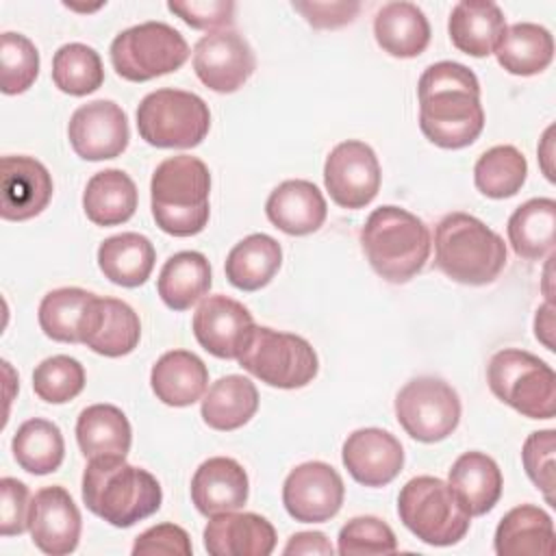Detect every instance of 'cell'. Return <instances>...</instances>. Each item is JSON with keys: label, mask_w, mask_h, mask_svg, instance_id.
I'll list each match as a JSON object with an SVG mask.
<instances>
[{"label": "cell", "mask_w": 556, "mask_h": 556, "mask_svg": "<svg viewBox=\"0 0 556 556\" xmlns=\"http://www.w3.org/2000/svg\"><path fill=\"white\" fill-rule=\"evenodd\" d=\"M159 480L126 456L89 458L83 473L85 506L115 528H130L161 508Z\"/></svg>", "instance_id": "2"}, {"label": "cell", "mask_w": 556, "mask_h": 556, "mask_svg": "<svg viewBox=\"0 0 556 556\" xmlns=\"http://www.w3.org/2000/svg\"><path fill=\"white\" fill-rule=\"evenodd\" d=\"M52 176L33 156H2L0 163V215L9 222H26L39 215L52 198Z\"/></svg>", "instance_id": "18"}, {"label": "cell", "mask_w": 556, "mask_h": 556, "mask_svg": "<svg viewBox=\"0 0 556 556\" xmlns=\"http://www.w3.org/2000/svg\"><path fill=\"white\" fill-rule=\"evenodd\" d=\"M363 252L374 271L389 282H408L430 254L428 226L406 208L380 206L361 230Z\"/></svg>", "instance_id": "4"}, {"label": "cell", "mask_w": 556, "mask_h": 556, "mask_svg": "<svg viewBox=\"0 0 556 556\" xmlns=\"http://www.w3.org/2000/svg\"><path fill=\"white\" fill-rule=\"evenodd\" d=\"M137 200V187L126 172L104 169L89 178L83 208L96 226H117L135 215Z\"/></svg>", "instance_id": "31"}, {"label": "cell", "mask_w": 556, "mask_h": 556, "mask_svg": "<svg viewBox=\"0 0 556 556\" xmlns=\"http://www.w3.org/2000/svg\"><path fill=\"white\" fill-rule=\"evenodd\" d=\"M313 28H341L361 11L358 2H293L291 4Z\"/></svg>", "instance_id": "48"}, {"label": "cell", "mask_w": 556, "mask_h": 556, "mask_svg": "<svg viewBox=\"0 0 556 556\" xmlns=\"http://www.w3.org/2000/svg\"><path fill=\"white\" fill-rule=\"evenodd\" d=\"M282 263L280 243L263 232L241 239L226 258V278L241 291H258L276 276Z\"/></svg>", "instance_id": "33"}, {"label": "cell", "mask_w": 556, "mask_h": 556, "mask_svg": "<svg viewBox=\"0 0 556 556\" xmlns=\"http://www.w3.org/2000/svg\"><path fill=\"white\" fill-rule=\"evenodd\" d=\"M341 460L358 484L384 486L402 471L404 450L391 432L361 428L345 439Z\"/></svg>", "instance_id": "20"}, {"label": "cell", "mask_w": 556, "mask_h": 556, "mask_svg": "<svg viewBox=\"0 0 556 556\" xmlns=\"http://www.w3.org/2000/svg\"><path fill=\"white\" fill-rule=\"evenodd\" d=\"M141 337L137 313L122 300L93 295L80 324V343L96 354L117 358L130 354Z\"/></svg>", "instance_id": "19"}, {"label": "cell", "mask_w": 556, "mask_h": 556, "mask_svg": "<svg viewBox=\"0 0 556 556\" xmlns=\"http://www.w3.org/2000/svg\"><path fill=\"white\" fill-rule=\"evenodd\" d=\"M495 552L500 556H552L554 554L552 517L534 504L515 506L497 523Z\"/></svg>", "instance_id": "26"}, {"label": "cell", "mask_w": 556, "mask_h": 556, "mask_svg": "<svg viewBox=\"0 0 556 556\" xmlns=\"http://www.w3.org/2000/svg\"><path fill=\"white\" fill-rule=\"evenodd\" d=\"M193 552L189 534L176 523H159L135 539V556H189Z\"/></svg>", "instance_id": "47"}, {"label": "cell", "mask_w": 556, "mask_h": 556, "mask_svg": "<svg viewBox=\"0 0 556 556\" xmlns=\"http://www.w3.org/2000/svg\"><path fill=\"white\" fill-rule=\"evenodd\" d=\"M434 265L456 282L489 285L506 265V243L478 217L450 213L434 230Z\"/></svg>", "instance_id": "5"}, {"label": "cell", "mask_w": 556, "mask_h": 556, "mask_svg": "<svg viewBox=\"0 0 556 556\" xmlns=\"http://www.w3.org/2000/svg\"><path fill=\"white\" fill-rule=\"evenodd\" d=\"M211 174L191 154L169 156L156 165L150 180V206L156 226L174 237H191L208 224Z\"/></svg>", "instance_id": "3"}, {"label": "cell", "mask_w": 556, "mask_h": 556, "mask_svg": "<svg viewBox=\"0 0 556 556\" xmlns=\"http://www.w3.org/2000/svg\"><path fill=\"white\" fill-rule=\"evenodd\" d=\"M285 554H326L330 556L334 549L330 541L321 532H298L289 539L282 549Z\"/></svg>", "instance_id": "49"}, {"label": "cell", "mask_w": 556, "mask_h": 556, "mask_svg": "<svg viewBox=\"0 0 556 556\" xmlns=\"http://www.w3.org/2000/svg\"><path fill=\"white\" fill-rule=\"evenodd\" d=\"M258 408V391L245 376L230 374L215 380L202 397V419L213 430H237L245 426Z\"/></svg>", "instance_id": "29"}, {"label": "cell", "mask_w": 556, "mask_h": 556, "mask_svg": "<svg viewBox=\"0 0 556 556\" xmlns=\"http://www.w3.org/2000/svg\"><path fill=\"white\" fill-rule=\"evenodd\" d=\"M489 389L497 400L530 419H552L556 413V374L539 356L506 348L486 367Z\"/></svg>", "instance_id": "7"}, {"label": "cell", "mask_w": 556, "mask_h": 556, "mask_svg": "<svg viewBox=\"0 0 556 556\" xmlns=\"http://www.w3.org/2000/svg\"><path fill=\"white\" fill-rule=\"evenodd\" d=\"M154 261V245L139 232H122L109 237L98 248V265L104 278L128 289L139 287L150 278Z\"/></svg>", "instance_id": "30"}, {"label": "cell", "mask_w": 556, "mask_h": 556, "mask_svg": "<svg viewBox=\"0 0 556 556\" xmlns=\"http://www.w3.org/2000/svg\"><path fill=\"white\" fill-rule=\"evenodd\" d=\"M397 513L419 541L437 547L458 543L471 521L452 486L434 476L408 480L397 495Z\"/></svg>", "instance_id": "6"}, {"label": "cell", "mask_w": 556, "mask_h": 556, "mask_svg": "<svg viewBox=\"0 0 556 556\" xmlns=\"http://www.w3.org/2000/svg\"><path fill=\"white\" fill-rule=\"evenodd\" d=\"M195 76L217 93H232L254 74L256 59L250 43L235 30L204 35L193 48Z\"/></svg>", "instance_id": "14"}, {"label": "cell", "mask_w": 556, "mask_h": 556, "mask_svg": "<svg viewBox=\"0 0 556 556\" xmlns=\"http://www.w3.org/2000/svg\"><path fill=\"white\" fill-rule=\"evenodd\" d=\"M11 450L17 465L35 476L56 471L65 456V443L59 426L41 417H33L17 428Z\"/></svg>", "instance_id": "37"}, {"label": "cell", "mask_w": 556, "mask_h": 556, "mask_svg": "<svg viewBox=\"0 0 556 556\" xmlns=\"http://www.w3.org/2000/svg\"><path fill=\"white\" fill-rule=\"evenodd\" d=\"M154 395L167 406H191L208 387V369L193 352H165L150 371Z\"/></svg>", "instance_id": "27"}, {"label": "cell", "mask_w": 556, "mask_h": 556, "mask_svg": "<svg viewBox=\"0 0 556 556\" xmlns=\"http://www.w3.org/2000/svg\"><path fill=\"white\" fill-rule=\"evenodd\" d=\"M52 80L70 96L93 93L104 83L100 54L85 43L61 46L52 56Z\"/></svg>", "instance_id": "40"}, {"label": "cell", "mask_w": 556, "mask_h": 556, "mask_svg": "<svg viewBox=\"0 0 556 556\" xmlns=\"http://www.w3.org/2000/svg\"><path fill=\"white\" fill-rule=\"evenodd\" d=\"M204 547L213 556H267L276 547V530L256 513L230 510L211 517Z\"/></svg>", "instance_id": "21"}, {"label": "cell", "mask_w": 556, "mask_h": 556, "mask_svg": "<svg viewBox=\"0 0 556 556\" xmlns=\"http://www.w3.org/2000/svg\"><path fill=\"white\" fill-rule=\"evenodd\" d=\"M528 176L526 156L515 146H495L480 154L473 165V182L478 191L493 200L515 195Z\"/></svg>", "instance_id": "38"}, {"label": "cell", "mask_w": 556, "mask_h": 556, "mask_svg": "<svg viewBox=\"0 0 556 556\" xmlns=\"http://www.w3.org/2000/svg\"><path fill=\"white\" fill-rule=\"evenodd\" d=\"M506 230L517 256L541 261L554 250L556 202L552 198H532L523 202L510 215Z\"/></svg>", "instance_id": "35"}, {"label": "cell", "mask_w": 556, "mask_h": 556, "mask_svg": "<svg viewBox=\"0 0 556 556\" xmlns=\"http://www.w3.org/2000/svg\"><path fill=\"white\" fill-rule=\"evenodd\" d=\"M554 447H556L554 430L532 432L523 441V447H521V460H523L526 473L534 482V486L543 493V497L549 506H556V500H554V489H556Z\"/></svg>", "instance_id": "44"}, {"label": "cell", "mask_w": 556, "mask_h": 556, "mask_svg": "<svg viewBox=\"0 0 556 556\" xmlns=\"http://www.w3.org/2000/svg\"><path fill=\"white\" fill-rule=\"evenodd\" d=\"M237 361L261 382L278 389L306 387L319 369L317 354L306 339L267 326L252 330Z\"/></svg>", "instance_id": "9"}, {"label": "cell", "mask_w": 556, "mask_h": 556, "mask_svg": "<svg viewBox=\"0 0 556 556\" xmlns=\"http://www.w3.org/2000/svg\"><path fill=\"white\" fill-rule=\"evenodd\" d=\"M195 341L217 358H239L254 326L250 311L226 295H208L193 313Z\"/></svg>", "instance_id": "16"}, {"label": "cell", "mask_w": 556, "mask_h": 556, "mask_svg": "<svg viewBox=\"0 0 556 556\" xmlns=\"http://www.w3.org/2000/svg\"><path fill=\"white\" fill-rule=\"evenodd\" d=\"M374 37L387 54L413 59L428 48L430 24L417 4L404 0L387 2L374 17Z\"/></svg>", "instance_id": "25"}, {"label": "cell", "mask_w": 556, "mask_h": 556, "mask_svg": "<svg viewBox=\"0 0 556 556\" xmlns=\"http://www.w3.org/2000/svg\"><path fill=\"white\" fill-rule=\"evenodd\" d=\"M96 293L78 287H61L43 295L39 304V326L46 337L61 343H80L85 308Z\"/></svg>", "instance_id": "39"}, {"label": "cell", "mask_w": 556, "mask_h": 556, "mask_svg": "<svg viewBox=\"0 0 556 556\" xmlns=\"http://www.w3.org/2000/svg\"><path fill=\"white\" fill-rule=\"evenodd\" d=\"M419 128L439 148L471 146L484 128L480 83L456 61H439L424 70L419 85Z\"/></svg>", "instance_id": "1"}, {"label": "cell", "mask_w": 556, "mask_h": 556, "mask_svg": "<svg viewBox=\"0 0 556 556\" xmlns=\"http://www.w3.org/2000/svg\"><path fill=\"white\" fill-rule=\"evenodd\" d=\"M167 9L185 24L200 30H226L232 24L235 2L230 0H202V2H167Z\"/></svg>", "instance_id": "45"}, {"label": "cell", "mask_w": 556, "mask_h": 556, "mask_svg": "<svg viewBox=\"0 0 556 556\" xmlns=\"http://www.w3.org/2000/svg\"><path fill=\"white\" fill-rule=\"evenodd\" d=\"M85 387L83 365L65 354L41 361L33 371V391L48 404H65Z\"/></svg>", "instance_id": "41"}, {"label": "cell", "mask_w": 556, "mask_h": 556, "mask_svg": "<svg viewBox=\"0 0 556 556\" xmlns=\"http://www.w3.org/2000/svg\"><path fill=\"white\" fill-rule=\"evenodd\" d=\"M248 473L228 456L204 460L191 478V500L204 517L239 510L248 502Z\"/></svg>", "instance_id": "22"}, {"label": "cell", "mask_w": 556, "mask_h": 556, "mask_svg": "<svg viewBox=\"0 0 556 556\" xmlns=\"http://www.w3.org/2000/svg\"><path fill=\"white\" fill-rule=\"evenodd\" d=\"M206 102L182 89H156L137 106V130L154 148H195L208 135Z\"/></svg>", "instance_id": "8"}, {"label": "cell", "mask_w": 556, "mask_h": 556, "mask_svg": "<svg viewBox=\"0 0 556 556\" xmlns=\"http://www.w3.org/2000/svg\"><path fill=\"white\" fill-rule=\"evenodd\" d=\"M189 59L185 37L165 22H143L122 30L111 43L115 72L130 83H146L182 67Z\"/></svg>", "instance_id": "10"}, {"label": "cell", "mask_w": 556, "mask_h": 556, "mask_svg": "<svg viewBox=\"0 0 556 556\" xmlns=\"http://www.w3.org/2000/svg\"><path fill=\"white\" fill-rule=\"evenodd\" d=\"M337 541L341 556L393 554L397 549V539L393 530L382 519L371 515L350 519L341 528Z\"/></svg>", "instance_id": "43"}, {"label": "cell", "mask_w": 556, "mask_h": 556, "mask_svg": "<svg viewBox=\"0 0 556 556\" xmlns=\"http://www.w3.org/2000/svg\"><path fill=\"white\" fill-rule=\"evenodd\" d=\"M534 334L547 350H554V304L552 302H545L543 306H539L534 317Z\"/></svg>", "instance_id": "50"}, {"label": "cell", "mask_w": 556, "mask_h": 556, "mask_svg": "<svg viewBox=\"0 0 556 556\" xmlns=\"http://www.w3.org/2000/svg\"><path fill=\"white\" fill-rule=\"evenodd\" d=\"M76 441L87 458L126 456L132 430L126 415L113 404H91L76 421Z\"/></svg>", "instance_id": "32"}, {"label": "cell", "mask_w": 556, "mask_h": 556, "mask_svg": "<svg viewBox=\"0 0 556 556\" xmlns=\"http://www.w3.org/2000/svg\"><path fill=\"white\" fill-rule=\"evenodd\" d=\"M495 56L508 74L534 76L552 63L554 37L539 24L519 22L506 28L500 46L495 48Z\"/></svg>", "instance_id": "36"}, {"label": "cell", "mask_w": 556, "mask_h": 556, "mask_svg": "<svg viewBox=\"0 0 556 556\" xmlns=\"http://www.w3.org/2000/svg\"><path fill=\"white\" fill-rule=\"evenodd\" d=\"M395 417L413 439L437 443L456 430L460 421V400L441 378H413L395 395Z\"/></svg>", "instance_id": "11"}, {"label": "cell", "mask_w": 556, "mask_h": 556, "mask_svg": "<svg viewBox=\"0 0 556 556\" xmlns=\"http://www.w3.org/2000/svg\"><path fill=\"white\" fill-rule=\"evenodd\" d=\"M267 219L282 232L302 237L321 228L326 219V200L308 180L280 182L265 202Z\"/></svg>", "instance_id": "23"}, {"label": "cell", "mask_w": 556, "mask_h": 556, "mask_svg": "<svg viewBox=\"0 0 556 556\" xmlns=\"http://www.w3.org/2000/svg\"><path fill=\"white\" fill-rule=\"evenodd\" d=\"M159 295L172 311H187L211 289V265L204 254L185 250L169 256L159 274Z\"/></svg>", "instance_id": "34"}, {"label": "cell", "mask_w": 556, "mask_h": 556, "mask_svg": "<svg viewBox=\"0 0 556 556\" xmlns=\"http://www.w3.org/2000/svg\"><path fill=\"white\" fill-rule=\"evenodd\" d=\"M67 137L85 161L115 159L128 148V117L113 100H93L72 113Z\"/></svg>", "instance_id": "15"}, {"label": "cell", "mask_w": 556, "mask_h": 556, "mask_svg": "<svg viewBox=\"0 0 556 556\" xmlns=\"http://www.w3.org/2000/svg\"><path fill=\"white\" fill-rule=\"evenodd\" d=\"M447 33L460 52L486 56L495 52L506 33V17L495 2L463 0L450 13Z\"/></svg>", "instance_id": "24"}, {"label": "cell", "mask_w": 556, "mask_h": 556, "mask_svg": "<svg viewBox=\"0 0 556 556\" xmlns=\"http://www.w3.org/2000/svg\"><path fill=\"white\" fill-rule=\"evenodd\" d=\"M324 185L341 208L367 206L380 189V163L376 152L358 139L334 146L324 165Z\"/></svg>", "instance_id": "12"}, {"label": "cell", "mask_w": 556, "mask_h": 556, "mask_svg": "<svg viewBox=\"0 0 556 556\" xmlns=\"http://www.w3.org/2000/svg\"><path fill=\"white\" fill-rule=\"evenodd\" d=\"M0 74L2 93L7 96H17L33 87L39 74V52L28 37L20 33H2Z\"/></svg>", "instance_id": "42"}, {"label": "cell", "mask_w": 556, "mask_h": 556, "mask_svg": "<svg viewBox=\"0 0 556 556\" xmlns=\"http://www.w3.org/2000/svg\"><path fill=\"white\" fill-rule=\"evenodd\" d=\"M345 486L337 469L321 460H308L289 471L282 484L287 513L302 523L332 519L343 504Z\"/></svg>", "instance_id": "13"}, {"label": "cell", "mask_w": 556, "mask_h": 556, "mask_svg": "<svg viewBox=\"0 0 556 556\" xmlns=\"http://www.w3.org/2000/svg\"><path fill=\"white\" fill-rule=\"evenodd\" d=\"M452 491L471 517L489 513L502 495V471L497 463L482 452H465L450 469Z\"/></svg>", "instance_id": "28"}, {"label": "cell", "mask_w": 556, "mask_h": 556, "mask_svg": "<svg viewBox=\"0 0 556 556\" xmlns=\"http://www.w3.org/2000/svg\"><path fill=\"white\" fill-rule=\"evenodd\" d=\"M80 510L63 486H43L30 504L28 530L33 543L50 556H65L76 549L80 539Z\"/></svg>", "instance_id": "17"}, {"label": "cell", "mask_w": 556, "mask_h": 556, "mask_svg": "<svg viewBox=\"0 0 556 556\" xmlns=\"http://www.w3.org/2000/svg\"><path fill=\"white\" fill-rule=\"evenodd\" d=\"M30 491L15 478L0 480V534L13 536L28 528L30 519Z\"/></svg>", "instance_id": "46"}]
</instances>
